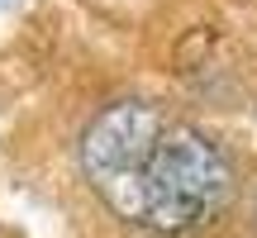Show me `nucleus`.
I'll use <instances>...</instances> for the list:
<instances>
[{"label": "nucleus", "mask_w": 257, "mask_h": 238, "mask_svg": "<svg viewBox=\"0 0 257 238\" xmlns=\"http://www.w3.org/2000/svg\"><path fill=\"white\" fill-rule=\"evenodd\" d=\"M95 195L128 224H143L153 233H191L229 205L233 167L210 134L167 119L143 162Z\"/></svg>", "instance_id": "obj_1"}, {"label": "nucleus", "mask_w": 257, "mask_h": 238, "mask_svg": "<svg viewBox=\"0 0 257 238\" xmlns=\"http://www.w3.org/2000/svg\"><path fill=\"white\" fill-rule=\"evenodd\" d=\"M167 129L162 105L153 100H114L110 110H100L91 119V129L81 134V172L95 191L114 186L119 176H128L143 153L157 143V134Z\"/></svg>", "instance_id": "obj_2"}]
</instances>
